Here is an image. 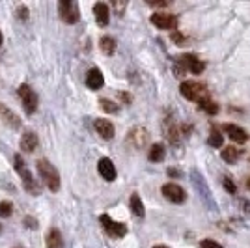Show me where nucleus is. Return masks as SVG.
<instances>
[{"label":"nucleus","mask_w":250,"mask_h":248,"mask_svg":"<svg viewBox=\"0 0 250 248\" xmlns=\"http://www.w3.org/2000/svg\"><path fill=\"white\" fill-rule=\"evenodd\" d=\"M36 168H38L40 177L45 181V185L49 186L52 192H56V190L60 188V174H58V170H56L47 159H40V161L36 163Z\"/></svg>","instance_id":"2"},{"label":"nucleus","mask_w":250,"mask_h":248,"mask_svg":"<svg viewBox=\"0 0 250 248\" xmlns=\"http://www.w3.org/2000/svg\"><path fill=\"white\" fill-rule=\"evenodd\" d=\"M200 110H204V112H208V114H211V116H215V114L219 112V104L215 103L213 99H204V101H200Z\"/></svg>","instance_id":"23"},{"label":"nucleus","mask_w":250,"mask_h":248,"mask_svg":"<svg viewBox=\"0 0 250 248\" xmlns=\"http://www.w3.org/2000/svg\"><path fill=\"white\" fill-rule=\"evenodd\" d=\"M13 215V204L10 200H2L0 202V218H8Z\"/></svg>","instance_id":"24"},{"label":"nucleus","mask_w":250,"mask_h":248,"mask_svg":"<svg viewBox=\"0 0 250 248\" xmlns=\"http://www.w3.org/2000/svg\"><path fill=\"white\" fill-rule=\"evenodd\" d=\"M224 188L228 190L229 194H235V192H237V185H235L229 177H224Z\"/></svg>","instance_id":"27"},{"label":"nucleus","mask_w":250,"mask_h":248,"mask_svg":"<svg viewBox=\"0 0 250 248\" xmlns=\"http://www.w3.org/2000/svg\"><path fill=\"white\" fill-rule=\"evenodd\" d=\"M99 104H101V108H103L104 112H110V114H116L120 110V106L114 103V101H110V99H99Z\"/></svg>","instance_id":"25"},{"label":"nucleus","mask_w":250,"mask_h":248,"mask_svg":"<svg viewBox=\"0 0 250 248\" xmlns=\"http://www.w3.org/2000/svg\"><path fill=\"white\" fill-rule=\"evenodd\" d=\"M151 24H155L157 28H161V30H172L174 26H176L177 19L172 15V13H163V11H157L151 15Z\"/></svg>","instance_id":"9"},{"label":"nucleus","mask_w":250,"mask_h":248,"mask_svg":"<svg viewBox=\"0 0 250 248\" xmlns=\"http://www.w3.org/2000/svg\"><path fill=\"white\" fill-rule=\"evenodd\" d=\"M97 172H99V176L103 177V179H106V181H114L116 176H118L114 163H112L108 157L99 159V163H97Z\"/></svg>","instance_id":"11"},{"label":"nucleus","mask_w":250,"mask_h":248,"mask_svg":"<svg viewBox=\"0 0 250 248\" xmlns=\"http://www.w3.org/2000/svg\"><path fill=\"white\" fill-rule=\"evenodd\" d=\"M165 153H167L165 145L153 144L151 145V149H149V153H147V157H149V161H151V163H161V161L165 159Z\"/></svg>","instance_id":"20"},{"label":"nucleus","mask_w":250,"mask_h":248,"mask_svg":"<svg viewBox=\"0 0 250 248\" xmlns=\"http://www.w3.org/2000/svg\"><path fill=\"white\" fill-rule=\"evenodd\" d=\"M99 49H101L106 56L114 54L116 52V40L114 38H110V36H103V38L99 40Z\"/></svg>","instance_id":"19"},{"label":"nucleus","mask_w":250,"mask_h":248,"mask_svg":"<svg viewBox=\"0 0 250 248\" xmlns=\"http://www.w3.org/2000/svg\"><path fill=\"white\" fill-rule=\"evenodd\" d=\"M120 97H122L124 101H127V103H131V95H127V93H120Z\"/></svg>","instance_id":"32"},{"label":"nucleus","mask_w":250,"mask_h":248,"mask_svg":"<svg viewBox=\"0 0 250 248\" xmlns=\"http://www.w3.org/2000/svg\"><path fill=\"white\" fill-rule=\"evenodd\" d=\"M204 67H206V63L202 62V60H198L194 54H183V56H179V58L176 60V67H174V71H176L177 77H181L185 71L200 75V73L204 71Z\"/></svg>","instance_id":"3"},{"label":"nucleus","mask_w":250,"mask_h":248,"mask_svg":"<svg viewBox=\"0 0 250 248\" xmlns=\"http://www.w3.org/2000/svg\"><path fill=\"white\" fill-rule=\"evenodd\" d=\"M13 165H15V172L21 176L24 188H26L30 194H34V196L42 194V186L38 185V181L34 179L32 172L28 170V168H26V163H24V159H22L21 155H15V157H13Z\"/></svg>","instance_id":"1"},{"label":"nucleus","mask_w":250,"mask_h":248,"mask_svg":"<svg viewBox=\"0 0 250 248\" xmlns=\"http://www.w3.org/2000/svg\"><path fill=\"white\" fill-rule=\"evenodd\" d=\"M103 84H104L103 73L99 71L97 67H92L88 71V75H86V86L90 90H99V88H103Z\"/></svg>","instance_id":"14"},{"label":"nucleus","mask_w":250,"mask_h":248,"mask_svg":"<svg viewBox=\"0 0 250 248\" xmlns=\"http://www.w3.org/2000/svg\"><path fill=\"white\" fill-rule=\"evenodd\" d=\"M168 176H179V172L174 170V168H168Z\"/></svg>","instance_id":"33"},{"label":"nucleus","mask_w":250,"mask_h":248,"mask_svg":"<svg viewBox=\"0 0 250 248\" xmlns=\"http://www.w3.org/2000/svg\"><path fill=\"white\" fill-rule=\"evenodd\" d=\"M131 209H133V213H135L136 217H144V215H146L144 204H142V200H140L138 194H133V196H131Z\"/></svg>","instance_id":"22"},{"label":"nucleus","mask_w":250,"mask_h":248,"mask_svg":"<svg viewBox=\"0 0 250 248\" xmlns=\"http://www.w3.org/2000/svg\"><path fill=\"white\" fill-rule=\"evenodd\" d=\"M222 135H220L219 131H213L211 135H209V138H208V144L211 145V147H220L222 145Z\"/></svg>","instance_id":"26"},{"label":"nucleus","mask_w":250,"mask_h":248,"mask_svg":"<svg viewBox=\"0 0 250 248\" xmlns=\"http://www.w3.org/2000/svg\"><path fill=\"white\" fill-rule=\"evenodd\" d=\"M2 41H4V38H2V32H0V45H2Z\"/></svg>","instance_id":"35"},{"label":"nucleus","mask_w":250,"mask_h":248,"mask_svg":"<svg viewBox=\"0 0 250 248\" xmlns=\"http://www.w3.org/2000/svg\"><path fill=\"white\" fill-rule=\"evenodd\" d=\"M179 92H181V95L185 99H188V101H198V103L209 97L208 88L202 83H198V81H185V83H181Z\"/></svg>","instance_id":"4"},{"label":"nucleus","mask_w":250,"mask_h":248,"mask_svg":"<svg viewBox=\"0 0 250 248\" xmlns=\"http://www.w3.org/2000/svg\"><path fill=\"white\" fill-rule=\"evenodd\" d=\"M222 131H224V133H226L233 142H237V144H245V142L249 140V133H247L245 129H241L239 125L224 124L222 125Z\"/></svg>","instance_id":"12"},{"label":"nucleus","mask_w":250,"mask_h":248,"mask_svg":"<svg viewBox=\"0 0 250 248\" xmlns=\"http://www.w3.org/2000/svg\"><path fill=\"white\" fill-rule=\"evenodd\" d=\"M129 142L135 145V147H144L146 145V142H147V138H149V135H147V131L144 129V127H135L131 133H129Z\"/></svg>","instance_id":"13"},{"label":"nucleus","mask_w":250,"mask_h":248,"mask_svg":"<svg viewBox=\"0 0 250 248\" xmlns=\"http://www.w3.org/2000/svg\"><path fill=\"white\" fill-rule=\"evenodd\" d=\"M94 127L95 131H97V135L104 138V140H112L116 135V129H114V124L110 122V120H104V118H97L94 122Z\"/></svg>","instance_id":"10"},{"label":"nucleus","mask_w":250,"mask_h":248,"mask_svg":"<svg viewBox=\"0 0 250 248\" xmlns=\"http://www.w3.org/2000/svg\"><path fill=\"white\" fill-rule=\"evenodd\" d=\"M0 118H2L6 124L10 125V127H13V129H17V127L21 125V120L17 118V114H13L10 108H6L2 103H0Z\"/></svg>","instance_id":"18"},{"label":"nucleus","mask_w":250,"mask_h":248,"mask_svg":"<svg viewBox=\"0 0 250 248\" xmlns=\"http://www.w3.org/2000/svg\"><path fill=\"white\" fill-rule=\"evenodd\" d=\"M17 93H19V97H21L24 110L28 114L36 112V108H38V95H36V92L32 90L30 86H28V84H21Z\"/></svg>","instance_id":"6"},{"label":"nucleus","mask_w":250,"mask_h":248,"mask_svg":"<svg viewBox=\"0 0 250 248\" xmlns=\"http://www.w3.org/2000/svg\"><path fill=\"white\" fill-rule=\"evenodd\" d=\"M94 15H95V21L99 26H106L108 21H110V10L104 2H97L94 6Z\"/></svg>","instance_id":"15"},{"label":"nucleus","mask_w":250,"mask_h":248,"mask_svg":"<svg viewBox=\"0 0 250 248\" xmlns=\"http://www.w3.org/2000/svg\"><path fill=\"white\" fill-rule=\"evenodd\" d=\"M112 6H114V8H116V10H118V11H122V10H124V8H125V6H127V4H118V2H114Z\"/></svg>","instance_id":"31"},{"label":"nucleus","mask_w":250,"mask_h":248,"mask_svg":"<svg viewBox=\"0 0 250 248\" xmlns=\"http://www.w3.org/2000/svg\"><path fill=\"white\" fill-rule=\"evenodd\" d=\"M99 222L103 224L104 231H106L108 235L116 237V239L124 237L125 233H127V226H125V224H122V222H116V220H112L108 215H101V217H99Z\"/></svg>","instance_id":"7"},{"label":"nucleus","mask_w":250,"mask_h":248,"mask_svg":"<svg viewBox=\"0 0 250 248\" xmlns=\"http://www.w3.org/2000/svg\"><path fill=\"white\" fill-rule=\"evenodd\" d=\"M58 15L63 22L67 24H75L81 19V11H79V4L71 2V0H60L58 2Z\"/></svg>","instance_id":"5"},{"label":"nucleus","mask_w":250,"mask_h":248,"mask_svg":"<svg viewBox=\"0 0 250 248\" xmlns=\"http://www.w3.org/2000/svg\"><path fill=\"white\" fill-rule=\"evenodd\" d=\"M17 17H19V19H22V21H26V19H28V8H26L24 4L17 8Z\"/></svg>","instance_id":"29"},{"label":"nucleus","mask_w":250,"mask_h":248,"mask_svg":"<svg viewBox=\"0 0 250 248\" xmlns=\"http://www.w3.org/2000/svg\"><path fill=\"white\" fill-rule=\"evenodd\" d=\"M45 245L47 248H63V237L62 233L56 229V227H51L47 231V237H45Z\"/></svg>","instance_id":"16"},{"label":"nucleus","mask_w":250,"mask_h":248,"mask_svg":"<svg viewBox=\"0 0 250 248\" xmlns=\"http://www.w3.org/2000/svg\"><path fill=\"white\" fill-rule=\"evenodd\" d=\"M36 147H38V135L34 131H26L21 136V149L26 153H32Z\"/></svg>","instance_id":"17"},{"label":"nucleus","mask_w":250,"mask_h":248,"mask_svg":"<svg viewBox=\"0 0 250 248\" xmlns=\"http://www.w3.org/2000/svg\"><path fill=\"white\" fill-rule=\"evenodd\" d=\"M247 186H249V188H250V181H247Z\"/></svg>","instance_id":"36"},{"label":"nucleus","mask_w":250,"mask_h":248,"mask_svg":"<svg viewBox=\"0 0 250 248\" xmlns=\"http://www.w3.org/2000/svg\"><path fill=\"white\" fill-rule=\"evenodd\" d=\"M161 192H163V196L167 198V200L174 202V204H183L185 198H187L185 190L177 185V183H167V185H163Z\"/></svg>","instance_id":"8"},{"label":"nucleus","mask_w":250,"mask_h":248,"mask_svg":"<svg viewBox=\"0 0 250 248\" xmlns=\"http://www.w3.org/2000/svg\"><path fill=\"white\" fill-rule=\"evenodd\" d=\"M24 224H26L28 229H36V227H38V220H36V218H32V217H26L24 218Z\"/></svg>","instance_id":"30"},{"label":"nucleus","mask_w":250,"mask_h":248,"mask_svg":"<svg viewBox=\"0 0 250 248\" xmlns=\"http://www.w3.org/2000/svg\"><path fill=\"white\" fill-rule=\"evenodd\" d=\"M241 151L237 147H233V145H228V147H224L222 149V159L229 163V165H233V163H237V159H239Z\"/></svg>","instance_id":"21"},{"label":"nucleus","mask_w":250,"mask_h":248,"mask_svg":"<svg viewBox=\"0 0 250 248\" xmlns=\"http://www.w3.org/2000/svg\"><path fill=\"white\" fill-rule=\"evenodd\" d=\"M153 248H168V247H165V245H157V247H153Z\"/></svg>","instance_id":"34"},{"label":"nucleus","mask_w":250,"mask_h":248,"mask_svg":"<svg viewBox=\"0 0 250 248\" xmlns=\"http://www.w3.org/2000/svg\"><path fill=\"white\" fill-rule=\"evenodd\" d=\"M198 248H222V245H219L217 241H211V239H206V241H202L200 243Z\"/></svg>","instance_id":"28"}]
</instances>
